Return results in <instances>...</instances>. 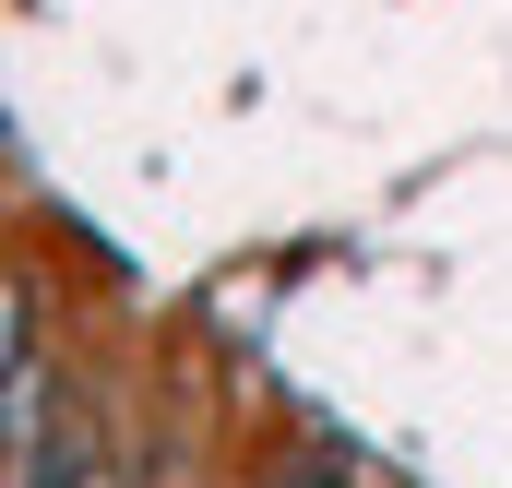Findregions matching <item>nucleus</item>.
Instances as JSON below:
<instances>
[{"instance_id": "obj_1", "label": "nucleus", "mask_w": 512, "mask_h": 488, "mask_svg": "<svg viewBox=\"0 0 512 488\" xmlns=\"http://www.w3.org/2000/svg\"><path fill=\"white\" fill-rule=\"evenodd\" d=\"M262 488H370V477H358L346 453H286V465H274Z\"/></svg>"}, {"instance_id": "obj_2", "label": "nucleus", "mask_w": 512, "mask_h": 488, "mask_svg": "<svg viewBox=\"0 0 512 488\" xmlns=\"http://www.w3.org/2000/svg\"><path fill=\"white\" fill-rule=\"evenodd\" d=\"M12 369H24V286L0 274V381H12Z\"/></svg>"}, {"instance_id": "obj_3", "label": "nucleus", "mask_w": 512, "mask_h": 488, "mask_svg": "<svg viewBox=\"0 0 512 488\" xmlns=\"http://www.w3.org/2000/svg\"><path fill=\"white\" fill-rule=\"evenodd\" d=\"M36 488H131V477H108V465H72V453H48V465H36Z\"/></svg>"}]
</instances>
